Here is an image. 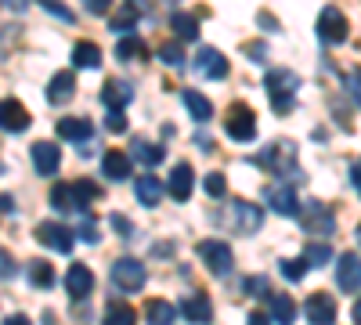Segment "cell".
Wrapping results in <instances>:
<instances>
[{"mask_svg":"<svg viewBox=\"0 0 361 325\" xmlns=\"http://www.w3.org/2000/svg\"><path fill=\"white\" fill-rule=\"evenodd\" d=\"M260 25H264V29H275V33H279V22L271 18V15H260Z\"/></svg>","mask_w":361,"mask_h":325,"instance_id":"obj_51","label":"cell"},{"mask_svg":"<svg viewBox=\"0 0 361 325\" xmlns=\"http://www.w3.org/2000/svg\"><path fill=\"white\" fill-rule=\"evenodd\" d=\"M170 25H173V33H177L180 40H195V37H199V18H192V15H185V11H177V15L170 18Z\"/></svg>","mask_w":361,"mask_h":325,"instance_id":"obj_31","label":"cell"},{"mask_svg":"<svg viewBox=\"0 0 361 325\" xmlns=\"http://www.w3.org/2000/svg\"><path fill=\"white\" fill-rule=\"evenodd\" d=\"M134 192H137V202L152 210V206H159V199H163V192H166V188L159 185V177H152V173H141L137 181H134Z\"/></svg>","mask_w":361,"mask_h":325,"instance_id":"obj_21","label":"cell"},{"mask_svg":"<svg viewBox=\"0 0 361 325\" xmlns=\"http://www.w3.org/2000/svg\"><path fill=\"white\" fill-rule=\"evenodd\" d=\"M159 58H163L166 66L177 69L180 62H185V51H180V44H163V47H159Z\"/></svg>","mask_w":361,"mask_h":325,"instance_id":"obj_39","label":"cell"},{"mask_svg":"<svg viewBox=\"0 0 361 325\" xmlns=\"http://www.w3.org/2000/svg\"><path fill=\"white\" fill-rule=\"evenodd\" d=\"M112 228H116V231H123V235H130V224H127V217H119V214L112 217Z\"/></svg>","mask_w":361,"mask_h":325,"instance_id":"obj_49","label":"cell"},{"mask_svg":"<svg viewBox=\"0 0 361 325\" xmlns=\"http://www.w3.org/2000/svg\"><path fill=\"white\" fill-rule=\"evenodd\" d=\"M202 188H206V195H214V199H221L224 192H228V177L224 173H206V181H202Z\"/></svg>","mask_w":361,"mask_h":325,"instance_id":"obj_37","label":"cell"},{"mask_svg":"<svg viewBox=\"0 0 361 325\" xmlns=\"http://www.w3.org/2000/svg\"><path fill=\"white\" fill-rule=\"evenodd\" d=\"M130 156H134L137 163H145V166L163 163V149H159V145H152V141H145V137H134V141H130Z\"/></svg>","mask_w":361,"mask_h":325,"instance_id":"obj_25","label":"cell"},{"mask_svg":"<svg viewBox=\"0 0 361 325\" xmlns=\"http://www.w3.org/2000/svg\"><path fill=\"white\" fill-rule=\"evenodd\" d=\"M231 217H235V228H238V231H246V235L260 231V224H264L260 206H253V202H246V199H238V202L231 206Z\"/></svg>","mask_w":361,"mask_h":325,"instance_id":"obj_18","label":"cell"},{"mask_svg":"<svg viewBox=\"0 0 361 325\" xmlns=\"http://www.w3.org/2000/svg\"><path fill=\"white\" fill-rule=\"evenodd\" d=\"M134 25H137V8H134V4H127L119 15L109 18V29H112V33H130Z\"/></svg>","mask_w":361,"mask_h":325,"instance_id":"obj_32","label":"cell"},{"mask_svg":"<svg viewBox=\"0 0 361 325\" xmlns=\"http://www.w3.org/2000/svg\"><path fill=\"white\" fill-rule=\"evenodd\" d=\"M76 235H80L83 243H90V246H94V243H98V224H94V221L87 217V221L80 224V231H76Z\"/></svg>","mask_w":361,"mask_h":325,"instance_id":"obj_44","label":"cell"},{"mask_svg":"<svg viewBox=\"0 0 361 325\" xmlns=\"http://www.w3.org/2000/svg\"><path fill=\"white\" fill-rule=\"evenodd\" d=\"M296 304L293 297H286V293H271V321H293L296 318Z\"/></svg>","mask_w":361,"mask_h":325,"instance_id":"obj_28","label":"cell"},{"mask_svg":"<svg viewBox=\"0 0 361 325\" xmlns=\"http://www.w3.org/2000/svg\"><path fill=\"white\" fill-rule=\"evenodd\" d=\"M112 282H116V289H123V293H137L145 286V264L134 260V257H119L112 264Z\"/></svg>","mask_w":361,"mask_h":325,"instance_id":"obj_7","label":"cell"},{"mask_svg":"<svg viewBox=\"0 0 361 325\" xmlns=\"http://www.w3.org/2000/svg\"><path fill=\"white\" fill-rule=\"evenodd\" d=\"M304 271H307V260H282V275L289 282H300V278H304Z\"/></svg>","mask_w":361,"mask_h":325,"instance_id":"obj_40","label":"cell"},{"mask_svg":"<svg viewBox=\"0 0 361 325\" xmlns=\"http://www.w3.org/2000/svg\"><path fill=\"white\" fill-rule=\"evenodd\" d=\"M195 73H199L202 80H224V76L231 73V66H228V58H224L217 47H199V54H195Z\"/></svg>","mask_w":361,"mask_h":325,"instance_id":"obj_8","label":"cell"},{"mask_svg":"<svg viewBox=\"0 0 361 325\" xmlns=\"http://www.w3.org/2000/svg\"><path fill=\"white\" fill-rule=\"evenodd\" d=\"M98 195H102V188L94 181H87V177H80V181H73V210H87Z\"/></svg>","mask_w":361,"mask_h":325,"instance_id":"obj_27","label":"cell"},{"mask_svg":"<svg viewBox=\"0 0 361 325\" xmlns=\"http://www.w3.org/2000/svg\"><path fill=\"white\" fill-rule=\"evenodd\" d=\"M130 98H134V87L127 80H109L102 87V102L109 109H123V105H130Z\"/></svg>","mask_w":361,"mask_h":325,"instance_id":"obj_22","label":"cell"},{"mask_svg":"<svg viewBox=\"0 0 361 325\" xmlns=\"http://www.w3.org/2000/svg\"><path fill=\"white\" fill-rule=\"evenodd\" d=\"M347 91H350V98H354V105L361 109V69H354V73L347 76Z\"/></svg>","mask_w":361,"mask_h":325,"instance_id":"obj_43","label":"cell"},{"mask_svg":"<svg viewBox=\"0 0 361 325\" xmlns=\"http://www.w3.org/2000/svg\"><path fill=\"white\" fill-rule=\"evenodd\" d=\"M180 314H185L188 321H209L214 318V304H209V297H202V293H188L185 300H180Z\"/></svg>","mask_w":361,"mask_h":325,"instance_id":"obj_20","label":"cell"},{"mask_svg":"<svg viewBox=\"0 0 361 325\" xmlns=\"http://www.w3.org/2000/svg\"><path fill=\"white\" fill-rule=\"evenodd\" d=\"M29 156H33L37 173H44V177L58 173V166H62V149H58L54 141H37L33 149H29Z\"/></svg>","mask_w":361,"mask_h":325,"instance_id":"obj_10","label":"cell"},{"mask_svg":"<svg viewBox=\"0 0 361 325\" xmlns=\"http://www.w3.org/2000/svg\"><path fill=\"white\" fill-rule=\"evenodd\" d=\"M357 243H361V224H357Z\"/></svg>","mask_w":361,"mask_h":325,"instance_id":"obj_54","label":"cell"},{"mask_svg":"<svg viewBox=\"0 0 361 325\" xmlns=\"http://www.w3.org/2000/svg\"><path fill=\"white\" fill-rule=\"evenodd\" d=\"M29 123H33V116H29V109L15 98L8 102H0V130H8V134H25Z\"/></svg>","mask_w":361,"mask_h":325,"instance_id":"obj_9","label":"cell"},{"mask_svg":"<svg viewBox=\"0 0 361 325\" xmlns=\"http://www.w3.org/2000/svg\"><path fill=\"white\" fill-rule=\"evenodd\" d=\"M350 314H354V321H361V300H354V307H350Z\"/></svg>","mask_w":361,"mask_h":325,"instance_id":"obj_52","label":"cell"},{"mask_svg":"<svg viewBox=\"0 0 361 325\" xmlns=\"http://www.w3.org/2000/svg\"><path fill=\"white\" fill-rule=\"evenodd\" d=\"M145 318H148V321H159V325H170V321L177 318V307L166 304V300H148V304H145Z\"/></svg>","mask_w":361,"mask_h":325,"instance_id":"obj_30","label":"cell"},{"mask_svg":"<svg viewBox=\"0 0 361 325\" xmlns=\"http://www.w3.org/2000/svg\"><path fill=\"white\" fill-rule=\"evenodd\" d=\"M347 33H350V22H347V15L340 8H325L318 15V40L322 44L340 47V44H347Z\"/></svg>","mask_w":361,"mask_h":325,"instance_id":"obj_2","label":"cell"},{"mask_svg":"<svg viewBox=\"0 0 361 325\" xmlns=\"http://www.w3.org/2000/svg\"><path fill=\"white\" fill-rule=\"evenodd\" d=\"M37 243L54 250V253H73V243H76V231L58 224V221H40L37 224Z\"/></svg>","mask_w":361,"mask_h":325,"instance_id":"obj_5","label":"cell"},{"mask_svg":"<svg viewBox=\"0 0 361 325\" xmlns=\"http://www.w3.org/2000/svg\"><path fill=\"white\" fill-rule=\"evenodd\" d=\"M267 206L279 217H296L300 214V199H296V192L289 185H271L267 188Z\"/></svg>","mask_w":361,"mask_h":325,"instance_id":"obj_14","label":"cell"},{"mask_svg":"<svg viewBox=\"0 0 361 325\" xmlns=\"http://www.w3.org/2000/svg\"><path fill=\"white\" fill-rule=\"evenodd\" d=\"M224 130H228V137H235V141H253L257 137V116H253V109L250 105H231L228 109V116H224Z\"/></svg>","mask_w":361,"mask_h":325,"instance_id":"obj_4","label":"cell"},{"mask_svg":"<svg viewBox=\"0 0 361 325\" xmlns=\"http://www.w3.org/2000/svg\"><path fill=\"white\" fill-rule=\"evenodd\" d=\"M102 173L109 177V181H127L130 177V156L123 149H109L102 156Z\"/></svg>","mask_w":361,"mask_h":325,"instance_id":"obj_19","label":"cell"},{"mask_svg":"<svg viewBox=\"0 0 361 325\" xmlns=\"http://www.w3.org/2000/svg\"><path fill=\"white\" fill-rule=\"evenodd\" d=\"M267 170H275V173H296V149L289 141H279V145H267V149L253 159Z\"/></svg>","mask_w":361,"mask_h":325,"instance_id":"obj_6","label":"cell"},{"mask_svg":"<svg viewBox=\"0 0 361 325\" xmlns=\"http://www.w3.org/2000/svg\"><path fill=\"white\" fill-rule=\"evenodd\" d=\"M51 206L54 210H73V185H54L51 188Z\"/></svg>","mask_w":361,"mask_h":325,"instance_id":"obj_34","label":"cell"},{"mask_svg":"<svg viewBox=\"0 0 361 325\" xmlns=\"http://www.w3.org/2000/svg\"><path fill=\"white\" fill-rule=\"evenodd\" d=\"M199 257L206 260L209 275H217V278H228L231 268H235V253H231V246H228V243H217V239L199 243Z\"/></svg>","mask_w":361,"mask_h":325,"instance_id":"obj_3","label":"cell"},{"mask_svg":"<svg viewBox=\"0 0 361 325\" xmlns=\"http://www.w3.org/2000/svg\"><path fill=\"white\" fill-rule=\"evenodd\" d=\"M304 314L314 325H329V321H336V300L329 297V293H314V297H307V304H304Z\"/></svg>","mask_w":361,"mask_h":325,"instance_id":"obj_16","label":"cell"},{"mask_svg":"<svg viewBox=\"0 0 361 325\" xmlns=\"http://www.w3.org/2000/svg\"><path fill=\"white\" fill-rule=\"evenodd\" d=\"M73 94H76V76H73V69L54 73L51 83H47V102H51V105H66V102H73Z\"/></svg>","mask_w":361,"mask_h":325,"instance_id":"obj_17","label":"cell"},{"mask_svg":"<svg viewBox=\"0 0 361 325\" xmlns=\"http://www.w3.org/2000/svg\"><path fill=\"white\" fill-rule=\"evenodd\" d=\"M336 286L343 293H357L361 289V257L357 253H343L336 260Z\"/></svg>","mask_w":361,"mask_h":325,"instance_id":"obj_13","label":"cell"},{"mask_svg":"<svg viewBox=\"0 0 361 325\" xmlns=\"http://www.w3.org/2000/svg\"><path fill=\"white\" fill-rule=\"evenodd\" d=\"M29 282L37 289H51L54 286V268L47 260H29Z\"/></svg>","mask_w":361,"mask_h":325,"instance_id":"obj_29","label":"cell"},{"mask_svg":"<svg viewBox=\"0 0 361 325\" xmlns=\"http://www.w3.org/2000/svg\"><path fill=\"white\" fill-rule=\"evenodd\" d=\"M8 8H11V11H15V8L22 11V8H25V0H11V4H8Z\"/></svg>","mask_w":361,"mask_h":325,"instance_id":"obj_53","label":"cell"},{"mask_svg":"<svg viewBox=\"0 0 361 325\" xmlns=\"http://www.w3.org/2000/svg\"><path fill=\"white\" fill-rule=\"evenodd\" d=\"M264 87H267V98H271V109L275 112H289L296 105V91H300V76L289 73V69H271L264 76Z\"/></svg>","mask_w":361,"mask_h":325,"instance_id":"obj_1","label":"cell"},{"mask_svg":"<svg viewBox=\"0 0 361 325\" xmlns=\"http://www.w3.org/2000/svg\"><path fill=\"white\" fill-rule=\"evenodd\" d=\"M80 4L87 8V15H105L112 8V0H80Z\"/></svg>","mask_w":361,"mask_h":325,"instance_id":"obj_45","label":"cell"},{"mask_svg":"<svg viewBox=\"0 0 361 325\" xmlns=\"http://www.w3.org/2000/svg\"><path fill=\"white\" fill-rule=\"evenodd\" d=\"M0 278H15V264L4 250H0Z\"/></svg>","mask_w":361,"mask_h":325,"instance_id":"obj_47","label":"cell"},{"mask_svg":"<svg viewBox=\"0 0 361 325\" xmlns=\"http://www.w3.org/2000/svg\"><path fill=\"white\" fill-rule=\"evenodd\" d=\"M66 289L73 300H87L94 293V271L87 264H69V275H66Z\"/></svg>","mask_w":361,"mask_h":325,"instance_id":"obj_12","label":"cell"},{"mask_svg":"<svg viewBox=\"0 0 361 325\" xmlns=\"http://www.w3.org/2000/svg\"><path fill=\"white\" fill-rule=\"evenodd\" d=\"M116 58H119V62H130V58H145V44L137 40V37H123V40H119L116 44Z\"/></svg>","mask_w":361,"mask_h":325,"instance_id":"obj_33","label":"cell"},{"mask_svg":"<svg viewBox=\"0 0 361 325\" xmlns=\"http://www.w3.org/2000/svg\"><path fill=\"white\" fill-rule=\"evenodd\" d=\"M192 188H195V170H192L188 163H177V166H173V173H170V181H166L170 199H177V202H188Z\"/></svg>","mask_w":361,"mask_h":325,"instance_id":"obj_15","label":"cell"},{"mask_svg":"<svg viewBox=\"0 0 361 325\" xmlns=\"http://www.w3.org/2000/svg\"><path fill=\"white\" fill-rule=\"evenodd\" d=\"M304 228L311 235H333L336 217H333V210H325L322 202H304Z\"/></svg>","mask_w":361,"mask_h":325,"instance_id":"obj_11","label":"cell"},{"mask_svg":"<svg viewBox=\"0 0 361 325\" xmlns=\"http://www.w3.org/2000/svg\"><path fill=\"white\" fill-rule=\"evenodd\" d=\"M350 181H354V188L361 192V163H354V166H350Z\"/></svg>","mask_w":361,"mask_h":325,"instance_id":"obj_50","label":"cell"},{"mask_svg":"<svg viewBox=\"0 0 361 325\" xmlns=\"http://www.w3.org/2000/svg\"><path fill=\"white\" fill-rule=\"evenodd\" d=\"M73 66L76 69H98L102 66V47L90 44V40H80L76 51H73Z\"/></svg>","mask_w":361,"mask_h":325,"instance_id":"obj_24","label":"cell"},{"mask_svg":"<svg viewBox=\"0 0 361 325\" xmlns=\"http://www.w3.org/2000/svg\"><path fill=\"white\" fill-rule=\"evenodd\" d=\"M304 260L314 264V268H322V264H333V250L322 246V243H311V246L304 250Z\"/></svg>","mask_w":361,"mask_h":325,"instance_id":"obj_35","label":"cell"},{"mask_svg":"<svg viewBox=\"0 0 361 325\" xmlns=\"http://www.w3.org/2000/svg\"><path fill=\"white\" fill-rule=\"evenodd\" d=\"M185 109L192 112L195 123H209V116H214V105H209V98L199 94V91H185Z\"/></svg>","mask_w":361,"mask_h":325,"instance_id":"obj_26","label":"cell"},{"mask_svg":"<svg viewBox=\"0 0 361 325\" xmlns=\"http://www.w3.org/2000/svg\"><path fill=\"white\" fill-rule=\"evenodd\" d=\"M243 293H250L253 300L271 297V293H267V278H260V275H257V278H246V282H243Z\"/></svg>","mask_w":361,"mask_h":325,"instance_id":"obj_38","label":"cell"},{"mask_svg":"<svg viewBox=\"0 0 361 325\" xmlns=\"http://www.w3.org/2000/svg\"><path fill=\"white\" fill-rule=\"evenodd\" d=\"M40 4L54 15V18H62V22H73V11L69 8H62V0H40Z\"/></svg>","mask_w":361,"mask_h":325,"instance_id":"obj_42","label":"cell"},{"mask_svg":"<svg viewBox=\"0 0 361 325\" xmlns=\"http://www.w3.org/2000/svg\"><path fill=\"white\" fill-rule=\"evenodd\" d=\"M105 127H109L112 134H123V130H127V116H123V109H109Z\"/></svg>","mask_w":361,"mask_h":325,"instance_id":"obj_41","label":"cell"},{"mask_svg":"<svg viewBox=\"0 0 361 325\" xmlns=\"http://www.w3.org/2000/svg\"><path fill=\"white\" fill-rule=\"evenodd\" d=\"M105 321H109V325H130V321H134V311H130L127 304H109Z\"/></svg>","mask_w":361,"mask_h":325,"instance_id":"obj_36","label":"cell"},{"mask_svg":"<svg viewBox=\"0 0 361 325\" xmlns=\"http://www.w3.org/2000/svg\"><path fill=\"white\" fill-rule=\"evenodd\" d=\"M11 210H15V199L0 192V214H11Z\"/></svg>","mask_w":361,"mask_h":325,"instance_id":"obj_48","label":"cell"},{"mask_svg":"<svg viewBox=\"0 0 361 325\" xmlns=\"http://www.w3.org/2000/svg\"><path fill=\"white\" fill-rule=\"evenodd\" d=\"M243 51H246V58H253V62H267V47L264 44H246Z\"/></svg>","mask_w":361,"mask_h":325,"instance_id":"obj_46","label":"cell"},{"mask_svg":"<svg viewBox=\"0 0 361 325\" xmlns=\"http://www.w3.org/2000/svg\"><path fill=\"white\" fill-rule=\"evenodd\" d=\"M90 134H94V127H90V120H83V116L58 120V137L62 141H90Z\"/></svg>","mask_w":361,"mask_h":325,"instance_id":"obj_23","label":"cell"}]
</instances>
